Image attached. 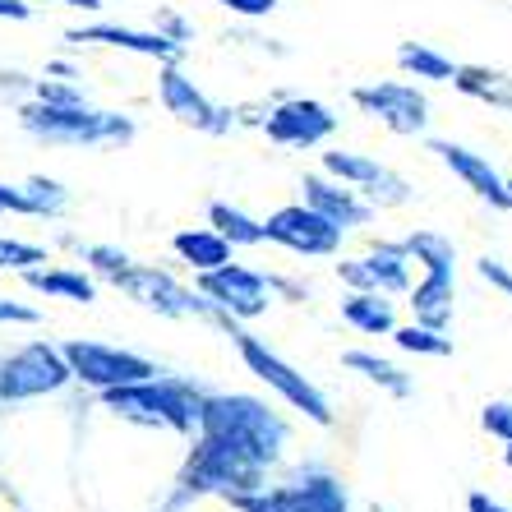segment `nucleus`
<instances>
[{
  "label": "nucleus",
  "mask_w": 512,
  "mask_h": 512,
  "mask_svg": "<svg viewBox=\"0 0 512 512\" xmlns=\"http://www.w3.org/2000/svg\"><path fill=\"white\" fill-rule=\"evenodd\" d=\"M503 190H508V208H512V180H503Z\"/></svg>",
  "instance_id": "nucleus-43"
},
{
  "label": "nucleus",
  "mask_w": 512,
  "mask_h": 512,
  "mask_svg": "<svg viewBox=\"0 0 512 512\" xmlns=\"http://www.w3.org/2000/svg\"><path fill=\"white\" fill-rule=\"evenodd\" d=\"M116 291H125L130 300H139L143 310L162 314V319H213L208 300L199 291H190L185 282H176L171 273H162L157 263H125L116 277H111Z\"/></svg>",
  "instance_id": "nucleus-6"
},
{
  "label": "nucleus",
  "mask_w": 512,
  "mask_h": 512,
  "mask_svg": "<svg viewBox=\"0 0 512 512\" xmlns=\"http://www.w3.org/2000/svg\"><path fill=\"white\" fill-rule=\"evenodd\" d=\"M0 323H42V314L33 305H24V300L0 296Z\"/></svg>",
  "instance_id": "nucleus-37"
},
{
  "label": "nucleus",
  "mask_w": 512,
  "mask_h": 512,
  "mask_svg": "<svg viewBox=\"0 0 512 512\" xmlns=\"http://www.w3.org/2000/svg\"><path fill=\"white\" fill-rule=\"evenodd\" d=\"M19 125L24 134H33L37 143L51 148H125L134 139V120L120 111H102V107H47V102H24L19 107Z\"/></svg>",
  "instance_id": "nucleus-2"
},
{
  "label": "nucleus",
  "mask_w": 512,
  "mask_h": 512,
  "mask_svg": "<svg viewBox=\"0 0 512 512\" xmlns=\"http://www.w3.org/2000/svg\"><path fill=\"white\" fill-rule=\"evenodd\" d=\"M342 365H346V370H356L360 379H370L374 388H383V393L411 397V374H406L402 365H393V360L374 356V351H346Z\"/></svg>",
  "instance_id": "nucleus-27"
},
{
  "label": "nucleus",
  "mask_w": 512,
  "mask_h": 512,
  "mask_svg": "<svg viewBox=\"0 0 512 512\" xmlns=\"http://www.w3.org/2000/svg\"><path fill=\"white\" fill-rule=\"evenodd\" d=\"M222 10L240 14V19H263V14H273L277 10V0H217Z\"/></svg>",
  "instance_id": "nucleus-36"
},
{
  "label": "nucleus",
  "mask_w": 512,
  "mask_h": 512,
  "mask_svg": "<svg viewBox=\"0 0 512 512\" xmlns=\"http://www.w3.org/2000/svg\"><path fill=\"white\" fill-rule=\"evenodd\" d=\"M406 305H411V319L425 323V328H439V333H448V323H453V296L457 286L453 277L443 273H425L416 286H406Z\"/></svg>",
  "instance_id": "nucleus-22"
},
{
  "label": "nucleus",
  "mask_w": 512,
  "mask_h": 512,
  "mask_svg": "<svg viewBox=\"0 0 512 512\" xmlns=\"http://www.w3.org/2000/svg\"><path fill=\"white\" fill-rule=\"evenodd\" d=\"M406 263H411V259H406L402 240H379L370 254L337 263V277H342V286H351V291H379V296H397V291H406V286H411Z\"/></svg>",
  "instance_id": "nucleus-16"
},
{
  "label": "nucleus",
  "mask_w": 512,
  "mask_h": 512,
  "mask_svg": "<svg viewBox=\"0 0 512 512\" xmlns=\"http://www.w3.org/2000/svg\"><path fill=\"white\" fill-rule=\"evenodd\" d=\"M79 254H84V263H88V268H93L97 277H107V282L120 273V268H125V263H130V254H125V250H116V245H84V250H79Z\"/></svg>",
  "instance_id": "nucleus-33"
},
{
  "label": "nucleus",
  "mask_w": 512,
  "mask_h": 512,
  "mask_svg": "<svg viewBox=\"0 0 512 512\" xmlns=\"http://www.w3.org/2000/svg\"><path fill=\"white\" fill-rule=\"evenodd\" d=\"M203 300H208V310L213 314H227V319H259L268 314L273 305V277L254 273L245 263H222L213 273H199V286H194Z\"/></svg>",
  "instance_id": "nucleus-10"
},
{
  "label": "nucleus",
  "mask_w": 512,
  "mask_h": 512,
  "mask_svg": "<svg viewBox=\"0 0 512 512\" xmlns=\"http://www.w3.org/2000/svg\"><path fill=\"white\" fill-rule=\"evenodd\" d=\"M448 84L471 102H485L494 111H512V74L494 70V65H457Z\"/></svg>",
  "instance_id": "nucleus-23"
},
{
  "label": "nucleus",
  "mask_w": 512,
  "mask_h": 512,
  "mask_svg": "<svg viewBox=\"0 0 512 512\" xmlns=\"http://www.w3.org/2000/svg\"><path fill=\"white\" fill-rule=\"evenodd\" d=\"M171 250L180 254V263H190L194 273H213L222 263H231V245L217 236L213 227H190V231H176Z\"/></svg>",
  "instance_id": "nucleus-25"
},
{
  "label": "nucleus",
  "mask_w": 512,
  "mask_h": 512,
  "mask_svg": "<svg viewBox=\"0 0 512 512\" xmlns=\"http://www.w3.org/2000/svg\"><path fill=\"white\" fill-rule=\"evenodd\" d=\"M342 319L351 323L356 333H370V337H388L397 328L393 300L379 296V291H346L342 296Z\"/></svg>",
  "instance_id": "nucleus-24"
},
{
  "label": "nucleus",
  "mask_w": 512,
  "mask_h": 512,
  "mask_svg": "<svg viewBox=\"0 0 512 512\" xmlns=\"http://www.w3.org/2000/svg\"><path fill=\"white\" fill-rule=\"evenodd\" d=\"M370 512H383V508H379V503H374V508H370Z\"/></svg>",
  "instance_id": "nucleus-44"
},
{
  "label": "nucleus",
  "mask_w": 512,
  "mask_h": 512,
  "mask_svg": "<svg viewBox=\"0 0 512 512\" xmlns=\"http://www.w3.org/2000/svg\"><path fill=\"white\" fill-rule=\"evenodd\" d=\"M360 111L370 120H379L383 130L402 134V139H416L429 130V102L416 84H402V79H379V84H360L351 93Z\"/></svg>",
  "instance_id": "nucleus-11"
},
{
  "label": "nucleus",
  "mask_w": 512,
  "mask_h": 512,
  "mask_svg": "<svg viewBox=\"0 0 512 512\" xmlns=\"http://www.w3.org/2000/svg\"><path fill=\"white\" fill-rule=\"evenodd\" d=\"M480 429H485L489 439L512 443V402H508V397H499V402H485V411H480Z\"/></svg>",
  "instance_id": "nucleus-34"
},
{
  "label": "nucleus",
  "mask_w": 512,
  "mask_h": 512,
  "mask_svg": "<svg viewBox=\"0 0 512 512\" xmlns=\"http://www.w3.org/2000/svg\"><path fill=\"white\" fill-rule=\"evenodd\" d=\"M0 19H10V24H28V19H33V5H28V0H0Z\"/></svg>",
  "instance_id": "nucleus-39"
},
{
  "label": "nucleus",
  "mask_w": 512,
  "mask_h": 512,
  "mask_svg": "<svg viewBox=\"0 0 512 512\" xmlns=\"http://www.w3.org/2000/svg\"><path fill=\"white\" fill-rule=\"evenodd\" d=\"M429 153L439 157L443 167L453 171V176L462 180L466 190L480 194L489 208H508V190H503V176L494 171V162H489L485 153H471V148H462V143H453V139H429Z\"/></svg>",
  "instance_id": "nucleus-19"
},
{
  "label": "nucleus",
  "mask_w": 512,
  "mask_h": 512,
  "mask_svg": "<svg viewBox=\"0 0 512 512\" xmlns=\"http://www.w3.org/2000/svg\"><path fill=\"white\" fill-rule=\"evenodd\" d=\"M397 65H402V74L425 79V84H448L457 70L453 56H443V51L425 47V42H402V47H397Z\"/></svg>",
  "instance_id": "nucleus-28"
},
{
  "label": "nucleus",
  "mask_w": 512,
  "mask_h": 512,
  "mask_svg": "<svg viewBox=\"0 0 512 512\" xmlns=\"http://www.w3.org/2000/svg\"><path fill=\"white\" fill-rule=\"evenodd\" d=\"M185 494H222V499H240L250 489L263 485V466L250 462L245 453L227 448V443L199 434V443L190 448V462L180 471Z\"/></svg>",
  "instance_id": "nucleus-5"
},
{
  "label": "nucleus",
  "mask_w": 512,
  "mask_h": 512,
  "mask_svg": "<svg viewBox=\"0 0 512 512\" xmlns=\"http://www.w3.org/2000/svg\"><path fill=\"white\" fill-rule=\"evenodd\" d=\"M300 194H305L300 203H310L319 217H328L342 236L346 231L370 227V217H374V203H365L351 185H342V180H333V176H319V171H310V176L300 180Z\"/></svg>",
  "instance_id": "nucleus-18"
},
{
  "label": "nucleus",
  "mask_w": 512,
  "mask_h": 512,
  "mask_svg": "<svg viewBox=\"0 0 512 512\" xmlns=\"http://www.w3.org/2000/svg\"><path fill=\"white\" fill-rule=\"evenodd\" d=\"M323 176L342 180L374 208H402L411 203V185L406 176H397L393 167H383L379 157L370 153H351V148H337V153H323Z\"/></svg>",
  "instance_id": "nucleus-12"
},
{
  "label": "nucleus",
  "mask_w": 512,
  "mask_h": 512,
  "mask_svg": "<svg viewBox=\"0 0 512 512\" xmlns=\"http://www.w3.org/2000/svg\"><path fill=\"white\" fill-rule=\"evenodd\" d=\"M28 93H33L37 102H47V107H79V102H88L79 84H70V79H51V74L47 79H33Z\"/></svg>",
  "instance_id": "nucleus-32"
},
{
  "label": "nucleus",
  "mask_w": 512,
  "mask_h": 512,
  "mask_svg": "<svg viewBox=\"0 0 512 512\" xmlns=\"http://www.w3.org/2000/svg\"><path fill=\"white\" fill-rule=\"evenodd\" d=\"M208 227L227 240L231 250H254V245H263V222L250 217L245 208H236V203H208Z\"/></svg>",
  "instance_id": "nucleus-26"
},
{
  "label": "nucleus",
  "mask_w": 512,
  "mask_h": 512,
  "mask_svg": "<svg viewBox=\"0 0 512 512\" xmlns=\"http://www.w3.org/2000/svg\"><path fill=\"white\" fill-rule=\"evenodd\" d=\"M388 337L406 356H453V337H443L439 328H425V323H402Z\"/></svg>",
  "instance_id": "nucleus-30"
},
{
  "label": "nucleus",
  "mask_w": 512,
  "mask_h": 512,
  "mask_svg": "<svg viewBox=\"0 0 512 512\" xmlns=\"http://www.w3.org/2000/svg\"><path fill=\"white\" fill-rule=\"evenodd\" d=\"M157 97H162V107H167L185 130L213 134V139L231 134V111L217 107L190 74H180V65H162V70H157Z\"/></svg>",
  "instance_id": "nucleus-14"
},
{
  "label": "nucleus",
  "mask_w": 512,
  "mask_h": 512,
  "mask_svg": "<svg viewBox=\"0 0 512 512\" xmlns=\"http://www.w3.org/2000/svg\"><path fill=\"white\" fill-rule=\"evenodd\" d=\"M70 208V190L60 180L28 176V180H0V213L10 217H60Z\"/></svg>",
  "instance_id": "nucleus-20"
},
{
  "label": "nucleus",
  "mask_w": 512,
  "mask_h": 512,
  "mask_svg": "<svg viewBox=\"0 0 512 512\" xmlns=\"http://www.w3.org/2000/svg\"><path fill=\"white\" fill-rule=\"evenodd\" d=\"M102 406L120 420H134V425L194 434V429H199L203 393H194L185 379H162V374H153V379H143V383L102 388Z\"/></svg>",
  "instance_id": "nucleus-3"
},
{
  "label": "nucleus",
  "mask_w": 512,
  "mask_h": 512,
  "mask_svg": "<svg viewBox=\"0 0 512 512\" xmlns=\"http://www.w3.org/2000/svg\"><path fill=\"white\" fill-rule=\"evenodd\" d=\"M231 503L240 512H351L346 485L328 471H300L291 485H259Z\"/></svg>",
  "instance_id": "nucleus-8"
},
{
  "label": "nucleus",
  "mask_w": 512,
  "mask_h": 512,
  "mask_svg": "<svg viewBox=\"0 0 512 512\" xmlns=\"http://www.w3.org/2000/svg\"><path fill=\"white\" fill-rule=\"evenodd\" d=\"M402 250H406V259L425 263V273L457 277V250H453V240L439 236V231H411L402 240Z\"/></svg>",
  "instance_id": "nucleus-29"
},
{
  "label": "nucleus",
  "mask_w": 512,
  "mask_h": 512,
  "mask_svg": "<svg viewBox=\"0 0 512 512\" xmlns=\"http://www.w3.org/2000/svg\"><path fill=\"white\" fill-rule=\"evenodd\" d=\"M194 434H208V439L227 443L236 453H245L250 462H259L263 471L282 462V448L291 439V425L277 416L268 402L250 393H213L203 397L199 406V429Z\"/></svg>",
  "instance_id": "nucleus-1"
},
{
  "label": "nucleus",
  "mask_w": 512,
  "mask_h": 512,
  "mask_svg": "<svg viewBox=\"0 0 512 512\" xmlns=\"http://www.w3.org/2000/svg\"><path fill=\"white\" fill-rule=\"evenodd\" d=\"M42 5H70V10H102L107 0H42Z\"/></svg>",
  "instance_id": "nucleus-41"
},
{
  "label": "nucleus",
  "mask_w": 512,
  "mask_h": 512,
  "mask_svg": "<svg viewBox=\"0 0 512 512\" xmlns=\"http://www.w3.org/2000/svg\"><path fill=\"white\" fill-rule=\"evenodd\" d=\"M37 263H47V250H42V245L0 236V273H24V268H37Z\"/></svg>",
  "instance_id": "nucleus-31"
},
{
  "label": "nucleus",
  "mask_w": 512,
  "mask_h": 512,
  "mask_svg": "<svg viewBox=\"0 0 512 512\" xmlns=\"http://www.w3.org/2000/svg\"><path fill=\"white\" fill-rule=\"evenodd\" d=\"M222 328H227L231 346L240 351V360H245V370L254 374L259 383H268L277 397H282L286 406H296V411H305V416L314 420V425H333V402H328V393H323L319 383H310L305 374L296 370V365H286L282 356H277L273 346L263 342V337H254L250 328H240L236 319H227V314H213Z\"/></svg>",
  "instance_id": "nucleus-4"
},
{
  "label": "nucleus",
  "mask_w": 512,
  "mask_h": 512,
  "mask_svg": "<svg viewBox=\"0 0 512 512\" xmlns=\"http://www.w3.org/2000/svg\"><path fill=\"white\" fill-rule=\"evenodd\" d=\"M70 383V365L51 342H28L0 360V402H33Z\"/></svg>",
  "instance_id": "nucleus-9"
},
{
  "label": "nucleus",
  "mask_w": 512,
  "mask_h": 512,
  "mask_svg": "<svg viewBox=\"0 0 512 512\" xmlns=\"http://www.w3.org/2000/svg\"><path fill=\"white\" fill-rule=\"evenodd\" d=\"M19 277H24L28 291H37L47 300H70V305H93L97 300L93 273H79V268H47V263H37V268H24Z\"/></svg>",
  "instance_id": "nucleus-21"
},
{
  "label": "nucleus",
  "mask_w": 512,
  "mask_h": 512,
  "mask_svg": "<svg viewBox=\"0 0 512 512\" xmlns=\"http://www.w3.org/2000/svg\"><path fill=\"white\" fill-rule=\"evenodd\" d=\"M466 512H512V508H503V503L489 499V494H471V499H466Z\"/></svg>",
  "instance_id": "nucleus-40"
},
{
  "label": "nucleus",
  "mask_w": 512,
  "mask_h": 512,
  "mask_svg": "<svg viewBox=\"0 0 512 512\" xmlns=\"http://www.w3.org/2000/svg\"><path fill=\"white\" fill-rule=\"evenodd\" d=\"M337 116L314 97H286L263 116V134L282 148H314V143L333 139Z\"/></svg>",
  "instance_id": "nucleus-15"
},
{
  "label": "nucleus",
  "mask_w": 512,
  "mask_h": 512,
  "mask_svg": "<svg viewBox=\"0 0 512 512\" xmlns=\"http://www.w3.org/2000/svg\"><path fill=\"white\" fill-rule=\"evenodd\" d=\"M157 33H167L171 42H190V24H185V19H176L171 10H157Z\"/></svg>",
  "instance_id": "nucleus-38"
},
{
  "label": "nucleus",
  "mask_w": 512,
  "mask_h": 512,
  "mask_svg": "<svg viewBox=\"0 0 512 512\" xmlns=\"http://www.w3.org/2000/svg\"><path fill=\"white\" fill-rule=\"evenodd\" d=\"M60 356L70 365V379L88 383V388H120V383H143L162 374L148 356L139 351H120V346H107V342H93V337H70L60 346Z\"/></svg>",
  "instance_id": "nucleus-7"
},
{
  "label": "nucleus",
  "mask_w": 512,
  "mask_h": 512,
  "mask_svg": "<svg viewBox=\"0 0 512 512\" xmlns=\"http://www.w3.org/2000/svg\"><path fill=\"white\" fill-rule=\"evenodd\" d=\"M263 240H273V245L300 254V259H333V254L342 250V231H337L328 217L314 213L310 203H286V208L268 213Z\"/></svg>",
  "instance_id": "nucleus-13"
},
{
  "label": "nucleus",
  "mask_w": 512,
  "mask_h": 512,
  "mask_svg": "<svg viewBox=\"0 0 512 512\" xmlns=\"http://www.w3.org/2000/svg\"><path fill=\"white\" fill-rule=\"evenodd\" d=\"M476 273H480V282H489V286H494V291H503V296H512V268H508V263H503V259H489V254H485V259L476 263Z\"/></svg>",
  "instance_id": "nucleus-35"
},
{
  "label": "nucleus",
  "mask_w": 512,
  "mask_h": 512,
  "mask_svg": "<svg viewBox=\"0 0 512 512\" xmlns=\"http://www.w3.org/2000/svg\"><path fill=\"white\" fill-rule=\"evenodd\" d=\"M503 466L512 471V443H503Z\"/></svg>",
  "instance_id": "nucleus-42"
},
{
  "label": "nucleus",
  "mask_w": 512,
  "mask_h": 512,
  "mask_svg": "<svg viewBox=\"0 0 512 512\" xmlns=\"http://www.w3.org/2000/svg\"><path fill=\"white\" fill-rule=\"evenodd\" d=\"M65 42L74 47H111V51H130V56H148L157 65H180L185 60V42H171L167 33H148V28H125V24H88V28H70Z\"/></svg>",
  "instance_id": "nucleus-17"
}]
</instances>
